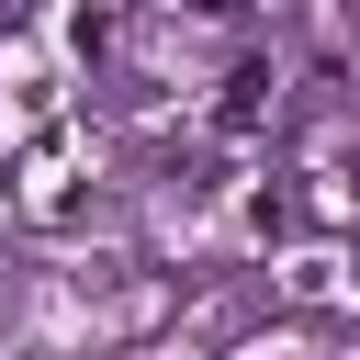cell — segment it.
Listing matches in <instances>:
<instances>
[{
  "mask_svg": "<svg viewBox=\"0 0 360 360\" xmlns=\"http://www.w3.org/2000/svg\"><path fill=\"white\" fill-rule=\"evenodd\" d=\"M259 124H270V68H236L214 101V135H259Z\"/></svg>",
  "mask_w": 360,
  "mask_h": 360,
  "instance_id": "cell-1",
  "label": "cell"
}]
</instances>
